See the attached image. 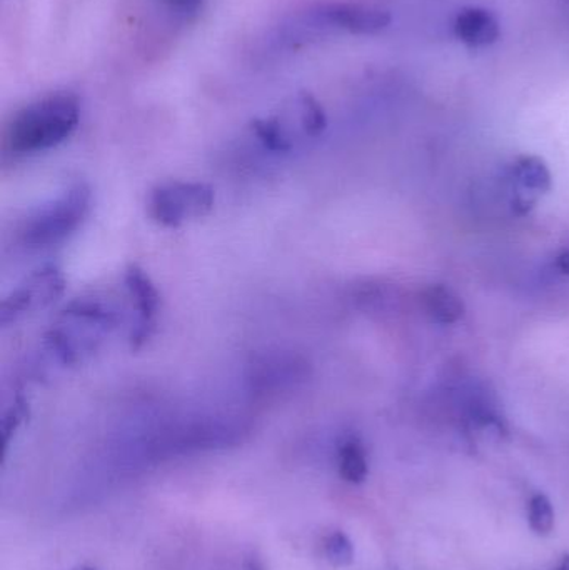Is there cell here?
Wrapping results in <instances>:
<instances>
[{"instance_id":"cell-1","label":"cell","mask_w":569,"mask_h":570,"mask_svg":"<svg viewBox=\"0 0 569 570\" xmlns=\"http://www.w3.org/2000/svg\"><path fill=\"white\" fill-rule=\"evenodd\" d=\"M121 323L118 308L99 298H78L65 305L44 337V352L61 367L90 361Z\"/></svg>"},{"instance_id":"cell-2","label":"cell","mask_w":569,"mask_h":570,"mask_svg":"<svg viewBox=\"0 0 569 570\" xmlns=\"http://www.w3.org/2000/svg\"><path fill=\"white\" fill-rule=\"evenodd\" d=\"M81 122V104L58 93L34 100L14 113L5 131V146L15 156H34L61 146Z\"/></svg>"},{"instance_id":"cell-3","label":"cell","mask_w":569,"mask_h":570,"mask_svg":"<svg viewBox=\"0 0 569 570\" xmlns=\"http://www.w3.org/2000/svg\"><path fill=\"white\" fill-rule=\"evenodd\" d=\"M328 128L323 106L306 93L292 97L267 118L251 124L254 137L273 154H291L306 142L319 137Z\"/></svg>"},{"instance_id":"cell-4","label":"cell","mask_w":569,"mask_h":570,"mask_svg":"<svg viewBox=\"0 0 569 570\" xmlns=\"http://www.w3.org/2000/svg\"><path fill=\"white\" fill-rule=\"evenodd\" d=\"M90 204L93 192L89 185L77 182L22 220L19 239L29 248L61 244L83 226L89 216Z\"/></svg>"},{"instance_id":"cell-5","label":"cell","mask_w":569,"mask_h":570,"mask_svg":"<svg viewBox=\"0 0 569 570\" xmlns=\"http://www.w3.org/2000/svg\"><path fill=\"white\" fill-rule=\"evenodd\" d=\"M216 192L209 184L196 181H169L157 185L149 197V214L165 227L184 226L209 216Z\"/></svg>"},{"instance_id":"cell-6","label":"cell","mask_w":569,"mask_h":570,"mask_svg":"<svg viewBox=\"0 0 569 570\" xmlns=\"http://www.w3.org/2000/svg\"><path fill=\"white\" fill-rule=\"evenodd\" d=\"M311 377V364L294 351H266L247 365V386L257 396H279L303 386Z\"/></svg>"},{"instance_id":"cell-7","label":"cell","mask_w":569,"mask_h":570,"mask_svg":"<svg viewBox=\"0 0 569 570\" xmlns=\"http://www.w3.org/2000/svg\"><path fill=\"white\" fill-rule=\"evenodd\" d=\"M64 272L56 264H46L25 277L17 288L0 305V324L2 327L19 323L24 317L58 302L64 295Z\"/></svg>"},{"instance_id":"cell-8","label":"cell","mask_w":569,"mask_h":570,"mask_svg":"<svg viewBox=\"0 0 569 570\" xmlns=\"http://www.w3.org/2000/svg\"><path fill=\"white\" fill-rule=\"evenodd\" d=\"M314 27L332 28L356 36H374L389 27L391 15L383 9L354 2H328L307 14Z\"/></svg>"},{"instance_id":"cell-9","label":"cell","mask_w":569,"mask_h":570,"mask_svg":"<svg viewBox=\"0 0 569 570\" xmlns=\"http://www.w3.org/2000/svg\"><path fill=\"white\" fill-rule=\"evenodd\" d=\"M508 198L512 214L528 216L537 198L553 187L552 172L545 160L536 156H520L508 169Z\"/></svg>"},{"instance_id":"cell-10","label":"cell","mask_w":569,"mask_h":570,"mask_svg":"<svg viewBox=\"0 0 569 570\" xmlns=\"http://www.w3.org/2000/svg\"><path fill=\"white\" fill-rule=\"evenodd\" d=\"M124 283L131 299L132 312H135L129 337H131L132 349H140L156 330L157 316L160 312V294L156 283L140 266H131L125 270Z\"/></svg>"},{"instance_id":"cell-11","label":"cell","mask_w":569,"mask_h":570,"mask_svg":"<svg viewBox=\"0 0 569 570\" xmlns=\"http://www.w3.org/2000/svg\"><path fill=\"white\" fill-rule=\"evenodd\" d=\"M452 33L464 46L483 49L498 43L501 37V24L487 9L464 8L456 15Z\"/></svg>"},{"instance_id":"cell-12","label":"cell","mask_w":569,"mask_h":570,"mask_svg":"<svg viewBox=\"0 0 569 570\" xmlns=\"http://www.w3.org/2000/svg\"><path fill=\"white\" fill-rule=\"evenodd\" d=\"M421 304H423L426 316L433 323L451 326L464 317V302L452 289L446 288L443 283H433L429 288L424 289L421 294Z\"/></svg>"},{"instance_id":"cell-13","label":"cell","mask_w":569,"mask_h":570,"mask_svg":"<svg viewBox=\"0 0 569 570\" xmlns=\"http://www.w3.org/2000/svg\"><path fill=\"white\" fill-rule=\"evenodd\" d=\"M338 471L349 484H363L370 474L367 453L358 437H346L338 449Z\"/></svg>"},{"instance_id":"cell-14","label":"cell","mask_w":569,"mask_h":570,"mask_svg":"<svg viewBox=\"0 0 569 570\" xmlns=\"http://www.w3.org/2000/svg\"><path fill=\"white\" fill-rule=\"evenodd\" d=\"M528 522L531 531L537 535L552 534L555 527V510L552 500L545 494H534L528 502Z\"/></svg>"},{"instance_id":"cell-15","label":"cell","mask_w":569,"mask_h":570,"mask_svg":"<svg viewBox=\"0 0 569 570\" xmlns=\"http://www.w3.org/2000/svg\"><path fill=\"white\" fill-rule=\"evenodd\" d=\"M324 556L332 566L346 567L354 562V546L342 531H332L324 537Z\"/></svg>"},{"instance_id":"cell-16","label":"cell","mask_w":569,"mask_h":570,"mask_svg":"<svg viewBox=\"0 0 569 570\" xmlns=\"http://www.w3.org/2000/svg\"><path fill=\"white\" fill-rule=\"evenodd\" d=\"M29 417V404L22 397L15 399L14 404L5 412L4 421H2V442H4V453H8L9 446H11L12 437L15 436L25 419Z\"/></svg>"},{"instance_id":"cell-17","label":"cell","mask_w":569,"mask_h":570,"mask_svg":"<svg viewBox=\"0 0 569 570\" xmlns=\"http://www.w3.org/2000/svg\"><path fill=\"white\" fill-rule=\"evenodd\" d=\"M162 2L182 14H193L203 5V0H162Z\"/></svg>"},{"instance_id":"cell-18","label":"cell","mask_w":569,"mask_h":570,"mask_svg":"<svg viewBox=\"0 0 569 570\" xmlns=\"http://www.w3.org/2000/svg\"><path fill=\"white\" fill-rule=\"evenodd\" d=\"M244 570H266L263 559L257 554H250L244 560Z\"/></svg>"},{"instance_id":"cell-19","label":"cell","mask_w":569,"mask_h":570,"mask_svg":"<svg viewBox=\"0 0 569 570\" xmlns=\"http://www.w3.org/2000/svg\"><path fill=\"white\" fill-rule=\"evenodd\" d=\"M555 267L559 272L569 276V251H562L555 259Z\"/></svg>"},{"instance_id":"cell-20","label":"cell","mask_w":569,"mask_h":570,"mask_svg":"<svg viewBox=\"0 0 569 570\" xmlns=\"http://www.w3.org/2000/svg\"><path fill=\"white\" fill-rule=\"evenodd\" d=\"M555 570H569V554L562 556L561 562L558 563Z\"/></svg>"}]
</instances>
